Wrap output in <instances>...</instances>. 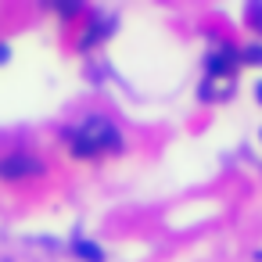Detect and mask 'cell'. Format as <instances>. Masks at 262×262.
<instances>
[{"mask_svg":"<svg viewBox=\"0 0 262 262\" xmlns=\"http://www.w3.org/2000/svg\"><path fill=\"white\" fill-rule=\"evenodd\" d=\"M54 11H58V15H65V18H72L76 11H83V4H76V0H72V4H54Z\"/></svg>","mask_w":262,"mask_h":262,"instance_id":"cell-8","label":"cell"},{"mask_svg":"<svg viewBox=\"0 0 262 262\" xmlns=\"http://www.w3.org/2000/svg\"><path fill=\"white\" fill-rule=\"evenodd\" d=\"M72 251H76L79 258H86V262H101V258H104L101 244H94V241H76V244H72Z\"/></svg>","mask_w":262,"mask_h":262,"instance_id":"cell-5","label":"cell"},{"mask_svg":"<svg viewBox=\"0 0 262 262\" xmlns=\"http://www.w3.org/2000/svg\"><path fill=\"white\" fill-rule=\"evenodd\" d=\"M69 140H72V155L76 158H90V155H97L101 147H122V137H119V129L108 122V119H101V115H90L79 129H69Z\"/></svg>","mask_w":262,"mask_h":262,"instance_id":"cell-1","label":"cell"},{"mask_svg":"<svg viewBox=\"0 0 262 262\" xmlns=\"http://www.w3.org/2000/svg\"><path fill=\"white\" fill-rule=\"evenodd\" d=\"M233 69H237V51H233V47H223V51H215V54L205 58V72H208V79L230 76Z\"/></svg>","mask_w":262,"mask_h":262,"instance_id":"cell-3","label":"cell"},{"mask_svg":"<svg viewBox=\"0 0 262 262\" xmlns=\"http://www.w3.org/2000/svg\"><path fill=\"white\" fill-rule=\"evenodd\" d=\"M255 97H258V101H262V83H258V86H255Z\"/></svg>","mask_w":262,"mask_h":262,"instance_id":"cell-10","label":"cell"},{"mask_svg":"<svg viewBox=\"0 0 262 262\" xmlns=\"http://www.w3.org/2000/svg\"><path fill=\"white\" fill-rule=\"evenodd\" d=\"M4 61H11V47H8V43H0V65H4Z\"/></svg>","mask_w":262,"mask_h":262,"instance_id":"cell-9","label":"cell"},{"mask_svg":"<svg viewBox=\"0 0 262 262\" xmlns=\"http://www.w3.org/2000/svg\"><path fill=\"white\" fill-rule=\"evenodd\" d=\"M112 29H115V18H101L97 26H90V29L83 33L79 47H83V51H90V47H94V43H101V36H104V33H112Z\"/></svg>","mask_w":262,"mask_h":262,"instance_id":"cell-4","label":"cell"},{"mask_svg":"<svg viewBox=\"0 0 262 262\" xmlns=\"http://www.w3.org/2000/svg\"><path fill=\"white\" fill-rule=\"evenodd\" d=\"M248 22L262 33V4H248Z\"/></svg>","mask_w":262,"mask_h":262,"instance_id":"cell-6","label":"cell"},{"mask_svg":"<svg viewBox=\"0 0 262 262\" xmlns=\"http://www.w3.org/2000/svg\"><path fill=\"white\" fill-rule=\"evenodd\" d=\"M244 61H251V65H262V47L255 43V47H244V54H241Z\"/></svg>","mask_w":262,"mask_h":262,"instance_id":"cell-7","label":"cell"},{"mask_svg":"<svg viewBox=\"0 0 262 262\" xmlns=\"http://www.w3.org/2000/svg\"><path fill=\"white\" fill-rule=\"evenodd\" d=\"M43 165L33 158V155H26V151H15V155H8V158H0V180H22V176H36Z\"/></svg>","mask_w":262,"mask_h":262,"instance_id":"cell-2","label":"cell"}]
</instances>
